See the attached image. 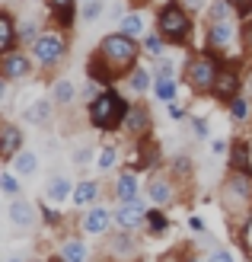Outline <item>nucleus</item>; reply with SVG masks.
<instances>
[{
    "label": "nucleus",
    "mask_w": 252,
    "mask_h": 262,
    "mask_svg": "<svg viewBox=\"0 0 252 262\" xmlns=\"http://www.w3.org/2000/svg\"><path fill=\"white\" fill-rule=\"evenodd\" d=\"M0 186H4V192H7V195H16V192H19L16 179H13L10 173H4V176H0Z\"/></svg>",
    "instance_id": "nucleus-36"
},
{
    "label": "nucleus",
    "mask_w": 252,
    "mask_h": 262,
    "mask_svg": "<svg viewBox=\"0 0 252 262\" xmlns=\"http://www.w3.org/2000/svg\"><path fill=\"white\" fill-rule=\"evenodd\" d=\"M48 7L51 10H67V7H74V0H48Z\"/></svg>",
    "instance_id": "nucleus-41"
},
{
    "label": "nucleus",
    "mask_w": 252,
    "mask_h": 262,
    "mask_svg": "<svg viewBox=\"0 0 252 262\" xmlns=\"http://www.w3.org/2000/svg\"><path fill=\"white\" fill-rule=\"evenodd\" d=\"M115 192H118V199L122 202H131V199H138V179L131 176V173H122L115 182Z\"/></svg>",
    "instance_id": "nucleus-19"
},
{
    "label": "nucleus",
    "mask_w": 252,
    "mask_h": 262,
    "mask_svg": "<svg viewBox=\"0 0 252 262\" xmlns=\"http://www.w3.org/2000/svg\"><path fill=\"white\" fill-rule=\"evenodd\" d=\"M61 259L64 262H86V246L80 240H67L61 246Z\"/></svg>",
    "instance_id": "nucleus-22"
},
{
    "label": "nucleus",
    "mask_w": 252,
    "mask_h": 262,
    "mask_svg": "<svg viewBox=\"0 0 252 262\" xmlns=\"http://www.w3.org/2000/svg\"><path fill=\"white\" fill-rule=\"evenodd\" d=\"M230 112H233L236 122H243L246 112H249V109H246V99H243V96H233V99H230Z\"/></svg>",
    "instance_id": "nucleus-31"
},
{
    "label": "nucleus",
    "mask_w": 252,
    "mask_h": 262,
    "mask_svg": "<svg viewBox=\"0 0 252 262\" xmlns=\"http://www.w3.org/2000/svg\"><path fill=\"white\" fill-rule=\"evenodd\" d=\"M128 115V106L122 102V96L115 93V90H105V93H99L96 99L89 102V122L102 128V131H112L125 122Z\"/></svg>",
    "instance_id": "nucleus-1"
},
{
    "label": "nucleus",
    "mask_w": 252,
    "mask_h": 262,
    "mask_svg": "<svg viewBox=\"0 0 252 262\" xmlns=\"http://www.w3.org/2000/svg\"><path fill=\"white\" fill-rule=\"evenodd\" d=\"M172 166H176V173H189L192 160H189V157H176V163H172Z\"/></svg>",
    "instance_id": "nucleus-40"
},
{
    "label": "nucleus",
    "mask_w": 252,
    "mask_h": 262,
    "mask_svg": "<svg viewBox=\"0 0 252 262\" xmlns=\"http://www.w3.org/2000/svg\"><path fill=\"white\" fill-rule=\"evenodd\" d=\"M150 199H153V205H169L172 202V186L163 179H150Z\"/></svg>",
    "instance_id": "nucleus-21"
},
{
    "label": "nucleus",
    "mask_w": 252,
    "mask_h": 262,
    "mask_svg": "<svg viewBox=\"0 0 252 262\" xmlns=\"http://www.w3.org/2000/svg\"><path fill=\"white\" fill-rule=\"evenodd\" d=\"M217 74H220V64H217L214 55H198V58L189 61V83L198 90V93H204V90H214Z\"/></svg>",
    "instance_id": "nucleus-4"
},
{
    "label": "nucleus",
    "mask_w": 252,
    "mask_h": 262,
    "mask_svg": "<svg viewBox=\"0 0 252 262\" xmlns=\"http://www.w3.org/2000/svg\"><path fill=\"white\" fill-rule=\"evenodd\" d=\"M32 51H35V58L45 64V68H51V64H58L64 58V51H67V45H64V38L55 35V32H45V35H38L35 42H32Z\"/></svg>",
    "instance_id": "nucleus-5"
},
{
    "label": "nucleus",
    "mask_w": 252,
    "mask_h": 262,
    "mask_svg": "<svg viewBox=\"0 0 252 262\" xmlns=\"http://www.w3.org/2000/svg\"><path fill=\"white\" fill-rule=\"evenodd\" d=\"M230 4L240 16H252V0H230Z\"/></svg>",
    "instance_id": "nucleus-38"
},
{
    "label": "nucleus",
    "mask_w": 252,
    "mask_h": 262,
    "mask_svg": "<svg viewBox=\"0 0 252 262\" xmlns=\"http://www.w3.org/2000/svg\"><path fill=\"white\" fill-rule=\"evenodd\" d=\"M35 154H29V150H26V154H16V160H13V166H16V173H22V176H32L35 173Z\"/></svg>",
    "instance_id": "nucleus-25"
},
{
    "label": "nucleus",
    "mask_w": 252,
    "mask_h": 262,
    "mask_svg": "<svg viewBox=\"0 0 252 262\" xmlns=\"http://www.w3.org/2000/svg\"><path fill=\"white\" fill-rule=\"evenodd\" d=\"M51 96H55V102H61V106H67V102H74L77 90H74V83H71V80H58L55 86H51Z\"/></svg>",
    "instance_id": "nucleus-23"
},
{
    "label": "nucleus",
    "mask_w": 252,
    "mask_h": 262,
    "mask_svg": "<svg viewBox=\"0 0 252 262\" xmlns=\"http://www.w3.org/2000/svg\"><path fill=\"white\" fill-rule=\"evenodd\" d=\"M208 262H233V256H230V250H214L208 256Z\"/></svg>",
    "instance_id": "nucleus-39"
},
{
    "label": "nucleus",
    "mask_w": 252,
    "mask_h": 262,
    "mask_svg": "<svg viewBox=\"0 0 252 262\" xmlns=\"http://www.w3.org/2000/svg\"><path fill=\"white\" fill-rule=\"evenodd\" d=\"M10 262H19V259H10Z\"/></svg>",
    "instance_id": "nucleus-46"
},
{
    "label": "nucleus",
    "mask_w": 252,
    "mask_h": 262,
    "mask_svg": "<svg viewBox=\"0 0 252 262\" xmlns=\"http://www.w3.org/2000/svg\"><path fill=\"white\" fill-rule=\"evenodd\" d=\"M230 169L252 173V163H249V144H246V141H233V144H230Z\"/></svg>",
    "instance_id": "nucleus-13"
},
{
    "label": "nucleus",
    "mask_w": 252,
    "mask_h": 262,
    "mask_svg": "<svg viewBox=\"0 0 252 262\" xmlns=\"http://www.w3.org/2000/svg\"><path fill=\"white\" fill-rule=\"evenodd\" d=\"M112 246H115V253H118V256H125V253H134V243H131L128 237H118Z\"/></svg>",
    "instance_id": "nucleus-35"
},
{
    "label": "nucleus",
    "mask_w": 252,
    "mask_h": 262,
    "mask_svg": "<svg viewBox=\"0 0 252 262\" xmlns=\"http://www.w3.org/2000/svg\"><path fill=\"white\" fill-rule=\"evenodd\" d=\"M169 115H172V119H185V112H182V106H176V102H169Z\"/></svg>",
    "instance_id": "nucleus-43"
},
{
    "label": "nucleus",
    "mask_w": 252,
    "mask_h": 262,
    "mask_svg": "<svg viewBox=\"0 0 252 262\" xmlns=\"http://www.w3.org/2000/svg\"><path fill=\"white\" fill-rule=\"evenodd\" d=\"M102 10H105V7L99 4V0H89V4H86V10H83V19H86V23L99 19V16H102Z\"/></svg>",
    "instance_id": "nucleus-32"
},
{
    "label": "nucleus",
    "mask_w": 252,
    "mask_h": 262,
    "mask_svg": "<svg viewBox=\"0 0 252 262\" xmlns=\"http://www.w3.org/2000/svg\"><path fill=\"white\" fill-rule=\"evenodd\" d=\"M230 7H233L230 0H220V4L211 7V16H214V23H217V19H227V16H230Z\"/></svg>",
    "instance_id": "nucleus-33"
},
{
    "label": "nucleus",
    "mask_w": 252,
    "mask_h": 262,
    "mask_svg": "<svg viewBox=\"0 0 252 262\" xmlns=\"http://www.w3.org/2000/svg\"><path fill=\"white\" fill-rule=\"evenodd\" d=\"M240 38H243V48H246V51H252V19H246V23H243Z\"/></svg>",
    "instance_id": "nucleus-37"
},
{
    "label": "nucleus",
    "mask_w": 252,
    "mask_h": 262,
    "mask_svg": "<svg viewBox=\"0 0 252 262\" xmlns=\"http://www.w3.org/2000/svg\"><path fill=\"white\" fill-rule=\"evenodd\" d=\"M42 214H45V221H48V224H55V221H58V211H51V208H48V205L42 208Z\"/></svg>",
    "instance_id": "nucleus-44"
},
{
    "label": "nucleus",
    "mask_w": 252,
    "mask_h": 262,
    "mask_svg": "<svg viewBox=\"0 0 252 262\" xmlns=\"http://www.w3.org/2000/svg\"><path fill=\"white\" fill-rule=\"evenodd\" d=\"M211 93L220 96V99H233V96H240V74H236L233 68H220L217 83H214V90H211Z\"/></svg>",
    "instance_id": "nucleus-8"
},
{
    "label": "nucleus",
    "mask_w": 252,
    "mask_h": 262,
    "mask_svg": "<svg viewBox=\"0 0 252 262\" xmlns=\"http://www.w3.org/2000/svg\"><path fill=\"white\" fill-rule=\"evenodd\" d=\"M147 71L144 68H134V74H131V90H134V93H141V90H147Z\"/></svg>",
    "instance_id": "nucleus-30"
},
{
    "label": "nucleus",
    "mask_w": 252,
    "mask_h": 262,
    "mask_svg": "<svg viewBox=\"0 0 252 262\" xmlns=\"http://www.w3.org/2000/svg\"><path fill=\"white\" fill-rule=\"evenodd\" d=\"M147 227H150V233H166V227H169V221H166V214L163 211H147Z\"/></svg>",
    "instance_id": "nucleus-27"
},
{
    "label": "nucleus",
    "mask_w": 252,
    "mask_h": 262,
    "mask_svg": "<svg viewBox=\"0 0 252 262\" xmlns=\"http://www.w3.org/2000/svg\"><path fill=\"white\" fill-rule=\"evenodd\" d=\"M96 195H99V186H96V182H80V186L74 189V205H77V208H86V205L96 202Z\"/></svg>",
    "instance_id": "nucleus-17"
},
{
    "label": "nucleus",
    "mask_w": 252,
    "mask_h": 262,
    "mask_svg": "<svg viewBox=\"0 0 252 262\" xmlns=\"http://www.w3.org/2000/svg\"><path fill=\"white\" fill-rule=\"evenodd\" d=\"M125 125L131 135H144L150 128V119H147V109L144 106H128V115H125Z\"/></svg>",
    "instance_id": "nucleus-14"
},
{
    "label": "nucleus",
    "mask_w": 252,
    "mask_h": 262,
    "mask_svg": "<svg viewBox=\"0 0 252 262\" xmlns=\"http://www.w3.org/2000/svg\"><path fill=\"white\" fill-rule=\"evenodd\" d=\"M230 42H233L230 19H217L214 26H211V32H208V45L214 48V51H220V48H230Z\"/></svg>",
    "instance_id": "nucleus-10"
},
{
    "label": "nucleus",
    "mask_w": 252,
    "mask_h": 262,
    "mask_svg": "<svg viewBox=\"0 0 252 262\" xmlns=\"http://www.w3.org/2000/svg\"><path fill=\"white\" fill-rule=\"evenodd\" d=\"M96 163H99V169H109V166L115 163V150H112V147H102L99 157H96Z\"/></svg>",
    "instance_id": "nucleus-34"
},
{
    "label": "nucleus",
    "mask_w": 252,
    "mask_h": 262,
    "mask_svg": "<svg viewBox=\"0 0 252 262\" xmlns=\"http://www.w3.org/2000/svg\"><path fill=\"white\" fill-rule=\"evenodd\" d=\"M48 199L51 202H64V199H74V186L64 176H58V179H51L48 182Z\"/></svg>",
    "instance_id": "nucleus-18"
},
{
    "label": "nucleus",
    "mask_w": 252,
    "mask_h": 262,
    "mask_svg": "<svg viewBox=\"0 0 252 262\" xmlns=\"http://www.w3.org/2000/svg\"><path fill=\"white\" fill-rule=\"evenodd\" d=\"M195 135H201V138L208 135V122L204 119H195Z\"/></svg>",
    "instance_id": "nucleus-42"
},
{
    "label": "nucleus",
    "mask_w": 252,
    "mask_h": 262,
    "mask_svg": "<svg viewBox=\"0 0 252 262\" xmlns=\"http://www.w3.org/2000/svg\"><path fill=\"white\" fill-rule=\"evenodd\" d=\"M0 45H4V51H13V45H16V32H13L10 13H0Z\"/></svg>",
    "instance_id": "nucleus-20"
},
{
    "label": "nucleus",
    "mask_w": 252,
    "mask_h": 262,
    "mask_svg": "<svg viewBox=\"0 0 252 262\" xmlns=\"http://www.w3.org/2000/svg\"><path fill=\"white\" fill-rule=\"evenodd\" d=\"M86 74H89V80H96V83H109V80H112V77H115L118 71H115V68H112V64L105 61V58H102V51H99L96 58H89V68H86Z\"/></svg>",
    "instance_id": "nucleus-12"
},
{
    "label": "nucleus",
    "mask_w": 252,
    "mask_h": 262,
    "mask_svg": "<svg viewBox=\"0 0 252 262\" xmlns=\"http://www.w3.org/2000/svg\"><path fill=\"white\" fill-rule=\"evenodd\" d=\"M99 51L115 71H125L128 64H134V58H138V42H134V35H128V32H115V35L102 38Z\"/></svg>",
    "instance_id": "nucleus-3"
},
{
    "label": "nucleus",
    "mask_w": 252,
    "mask_h": 262,
    "mask_svg": "<svg viewBox=\"0 0 252 262\" xmlns=\"http://www.w3.org/2000/svg\"><path fill=\"white\" fill-rule=\"evenodd\" d=\"M10 217H13V224H16V227H29L32 221H35V211H32V205H29V202L16 199V202L10 205Z\"/></svg>",
    "instance_id": "nucleus-15"
},
{
    "label": "nucleus",
    "mask_w": 252,
    "mask_h": 262,
    "mask_svg": "<svg viewBox=\"0 0 252 262\" xmlns=\"http://www.w3.org/2000/svg\"><path fill=\"white\" fill-rule=\"evenodd\" d=\"M144 221H147V211H144V205L138 199H131V202H122V208L115 211V224L122 227V230H134L141 227Z\"/></svg>",
    "instance_id": "nucleus-6"
},
{
    "label": "nucleus",
    "mask_w": 252,
    "mask_h": 262,
    "mask_svg": "<svg viewBox=\"0 0 252 262\" xmlns=\"http://www.w3.org/2000/svg\"><path fill=\"white\" fill-rule=\"evenodd\" d=\"M48 112H51V102H48V99H42V102H35V106L26 109V119H29L32 125H42V122L48 119Z\"/></svg>",
    "instance_id": "nucleus-24"
},
{
    "label": "nucleus",
    "mask_w": 252,
    "mask_h": 262,
    "mask_svg": "<svg viewBox=\"0 0 252 262\" xmlns=\"http://www.w3.org/2000/svg\"><path fill=\"white\" fill-rule=\"evenodd\" d=\"M51 262H64V259H51Z\"/></svg>",
    "instance_id": "nucleus-45"
},
{
    "label": "nucleus",
    "mask_w": 252,
    "mask_h": 262,
    "mask_svg": "<svg viewBox=\"0 0 252 262\" xmlns=\"http://www.w3.org/2000/svg\"><path fill=\"white\" fill-rule=\"evenodd\" d=\"M189 262H198V259H189Z\"/></svg>",
    "instance_id": "nucleus-47"
},
{
    "label": "nucleus",
    "mask_w": 252,
    "mask_h": 262,
    "mask_svg": "<svg viewBox=\"0 0 252 262\" xmlns=\"http://www.w3.org/2000/svg\"><path fill=\"white\" fill-rule=\"evenodd\" d=\"M156 26H160V35L166 38V42H185L192 32V19L189 13H185V7L179 4V0H169V4L160 10V16H156Z\"/></svg>",
    "instance_id": "nucleus-2"
},
{
    "label": "nucleus",
    "mask_w": 252,
    "mask_h": 262,
    "mask_svg": "<svg viewBox=\"0 0 252 262\" xmlns=\"http://www.w3.org/2000/svg\"><path fill=\"white\" fill-rule=\"evenodd\" d=\"M83 4H89V0H83Z\"/></svg>",
    "instance_id": "nucleus-48"
},
{
    "label": "nucleus",
    "mask_w": 252,
    "mask_h": 262,
    "mask_svg": "<svg viewBox=\"0 0 252 262\" xmlns=\"http://www.w3.org/2000/svg\"><path fill=\"white\" fill-rule=\"evenodd\" d=\"M163 35H147L144 38V51H147V55H153V58H160L163 55Z\"/></svg>",
    "instance_id": "nucleus-28"
},
{
    "label": "nucleus",
    "mask_w": 252,
    "mask_h": 262,
    "mask_svg": "<svg viewBox=\"0 0 252 262\" xmlns=\"http://www.w3.org/2000/svg\"><path fill=\"white\" fill-rule=\"evenodd\" d=\"M0 68H4V80H22L32 71V61L26 58V51H4Z\"/></svg>",
    "instance_id": "nucleus-7"
},
{
    "label": "nucleus",
    "mask_w": 252,
    "mask_h": 262,
    "mask_svg": "<svg viewBox=\"0 0 252 262\" xmlns=\"http://www.w3.org/2000/svg\"><path fill=\"white\" fill-rule=\"evenodd\" d=\"M227 192L236 195L240 202H249L252 199V173H240V169H233V176L227 182Z\"/></svg>",
    "instance_id": "nucleus-11"
},
{
    "label": "nucleus",
    "mask_w": 252,
    "mask_h": 262,
    "mask_svg": "<svg viewBox=\"0 0 252 262\" xmlns=\"http://www.w3.org/2000/svg\"><path fill=\"white\" fill-rule=\"evenodd\" d=\"M141 29H144V23H141V16H122V32H128V35H141Z\"/></svg>",
    "instance_id": "nucleus-29"
},
{
    "label": "nucleus",
    "mask_w": 252,
    "mask_h": 262,
    "mask_svg": "<svg viewBox=\"0 0 252 262\" xmlns=\"http://www.w3.org/2000/svg\"><path fill=\"white\" fill-rule=\"evenodd\" d=\"M19 144H22L19 128L16 125H4V157H7V160L19 154Z\"/></svg>",
    "instance_id": "nucleus-16"
},
{
    "label": "nucleus",
    "mask_w": 252,
    "mask_h": 262,
    "mask_svg": "<svg viewBox=\"0 0 252 262\" xmlns=\"http://www.w3.org/2000/svg\"><path fill=\"white\" fill-rule=\"evenodd\" d=\"M112 221H115V214L109 211V208L96 205V208H93V211L83 217V230H86V233H105V230H109V224H112Z\"/></svg>",
    "instance_id": "nucleus-9"
},
{
    "label": "nucleus",
    "mask_w": 252,
    "mask_h": 262,
    "mask_svg": "<svg viewBox=\"0 0 252 262\" xmlns=\"http://www.w3.org/2000/svg\"><path fill=\"white\" fill-rule=\"evenodd\" d=\"M156 96H160L163 102H172V96H176V83H172V77H156Z\"/></svg>",
    "instance_id": "nucleus-26"
}]
</instances>
